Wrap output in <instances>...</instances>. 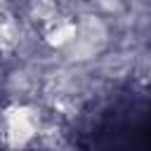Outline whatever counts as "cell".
Masks as SVG:
<instances>
[{
  "label": "cell",
  "instance_id": "obj_2",
  "mask_svg": "<svg viewBox=\"0 0 151 151\" xmlns=\"http://www.w3.org/2000/svg\"><path fill=\"white\" fill-rule=\"evenodd\" d=\"M78 38V24L71 17L54 14L47 24H42V42L52 50H68Z\"/></svg>",
  "mask_w": 151,
  "mask_h": 151
},
{
  "label": "cell",
  "instance_id": "obj_1",
  "mask_svg": "<svg viewBox=\"0 0 151 151\" xmlns=\"http://www.w3.org/2000/svg\"><path fill=\"white\" fill-rule=\"evenodd\" d=\"M42 132V123H40V113L24 104V101H14L9 106L2 109L0 113V139L9 151H21L26 146H31Z\"/></svg>",
  "mask_w": 151,
  "mask_h": 151
}]
</instances>
